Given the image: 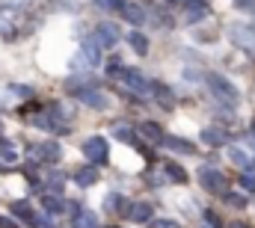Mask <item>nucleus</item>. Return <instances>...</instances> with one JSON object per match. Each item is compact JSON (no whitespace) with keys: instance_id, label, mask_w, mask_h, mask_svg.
<instances>
[{"instance_id":"1","label":"nucleus","mask_w":255,"mask_h":228,"mask_svg":"<svg viewBox=\"0 0 255 228\" xmlns=\"http://www.w3.org/2000/svg\"><path fill=\"white\" fill-rule=\"evenodd\" d=\"M205 83H208V89H211L220 101H226V104H238V89H235V83H229L223 74H208Z\"/></svg>"},{"instance_id":"2","label":"nucleus","mask_w":255,"mask_h":228,"mask_svg":"<svg viewBox=\"0 0 255 228\" xmlns=\"http://www.w3.org/2000/svg\"><path fill=\"white\" fill-rule=\"evenodd\" d=\"M83 157H86L92 166L104 163V160H107V139H104V136H89V139L83 142Z\"/></svg>"},{"instance_id":"3","label":"nucleus","mask_w":255,"mask_h":228,"mask_svg":"<svg viewBox=\"0 0 255 228\" xmlns=\"http://www.w3.org/2000/svg\"><path fill=\"white\" fill-rule=\"evenodd\" d=\"M63 157V148L57 142H39V145H30V160H39V163H57Z\"/></svg>"},{"instance_id":"4","label":"nucleus","mask_w":255,"mask_h":228,"mask_svg":"<svg viewBox=\"0 0 255 228\" xmlns=\"http://www.w3.org/2000/svg\"><path fill=\"white\" fill-rule=\"evenodd\" d=\"M199 184L208 193H226V178H223V172L214 169V166H202L199 169Z\"/></svg>"},{"instance_id":"5","label":"nucleus","mask_w":255,"mask_h":228,"mask_svg":"<svg viewBox=\"0 0 255 228\" xmlns=\"http://www.w3.org/2000/svg\"><path fill=\"white\" fill-rule=\"evenodd\" d=\"M119 80L125 83L128 89H133L136 95H148V86H151V83L145 80L142 71H136V68H122V71H119Z\"/></svg>"},{"instance_id":"6","label":"nucleus","mask_w":255,"mask_h":228,"mask_svg":"<svg viewBox=\"0 0 255 228\" xmlns=\"http://www.w3.org/2000/svg\"><path fill=\"white\" fill-rule=\"evenodd\" d=\"M95 42H98L101 48H116V45H119V30H116V24H98Z\"/></svg>"},{"instance_id":"7","label":"nucleus","mask_w":255,"mask_h":228,"mask_svg":"<svg viewBox=\"0 0 255 228\" xmlns=\"http://www.w3.org/2000/svg\"><path fill=\"white\" fill-rule=\"evenodd\" d=\"M77 98H80L86 107H92V110H107V95H104V92H98L95 86L80 89V92H77Z\"/></svg>"},{"instance_id":"8","label":"nucleus","mask_w":255,"mask_h":228,"mask_svg":"<svg viewBox=\"0 0 255 228\" xmlns=\"http://www.w3.org/2000/svg\"><path fill=\"white\" fill-rule=\"evenodd\" d=\"M232 39H235V45H241V48H247V51H255V30L253 27L235 24V27H232Z\"/></svg>"},{"instance_id":"9","label":"nucleus","mask_w":255,"mask_h":228,"mask_svg":"<svg viewBox=\"0 0 255 228\" xmlns=\"http://www.w3.org/2000/svg\"><path fill=\"white\" fill-rule=\"evenodd\" d=\"M80 62L89 65V68H95V65L101 62V45L86 39V42H83V51H80V57H77V65H80Z\"/></svg>"},{"instance_id":"10","label":"nucleus","mask_w":255,"mask_h":228,"mask_svg":"<svg viewBox=\"0 0 255 228\" xmlns=\"http://www.w3.org/2000/svg\"><path fill=\"white\" fill-rule=\"evenodd\" d=\"M205 15H208V3H205V0H187V6H184V21H187V24L202 21Z\"/></svg>"},{"instance_id":"11","label":"nucleus","mask_w":255,"mask_h":228,"mask_svg":"<svg viewBox=\"0 0 255 228\" xmlns=\"http://www.w3.org/2000/svg\"><path fill=\"white\" fill-rule=\"evenodd\" d=\"M71 214H74V228H98V217L92 211H80L77 205H71Z\"/></svg>"},{"instance_id":"12","label":"nucleus","mask_w":255,"mask_h":228,"mask_svg":"<svg viewBox=\"0 0 255 228\" xmlns=\"http://www.w3.org/2000/svg\"><path fill=\"white\" fill-rule=\"evenodd\" d=\"M160 142H163L169 151H175V154H193V151H196L190 139H181V136H163Z\"/></svg>"},{"instance_id":"13","label":"nucleus","mask_w":255,"mask_h":228,"mask_svg":"<svg viewBox=\"0 0 255 228\" xmlns=\"http://www.w3.org/2000/svg\"><path fill=\"white\" fill-rule=\"evenodd\" d=\"M202 142L205 145H226L229 142V133L223 127H205L202 130Z\"/></svg>"},{"instance_id":"14","label":"nucleus","mask_w":255,"mask_h":228,"mask_svg":"<svg viewBox=\"0 0 255 228\" xmlns=\"http://www.w3.org/2000/svg\"><path fill=\"white\" fill-rule=\"evenodd\" d=\"M104 208H107V214H119V217H128V211H130V205H128L122 196H116V193H110V196H107Z\"/></svg>"},{"instance_id":"15","label":"nucleus","mask_w":255,"mask_h":228,"mask_svg":"<svg viewBox=\"0 0 255 228\" xmlns=\"http://www.w3.org/2000/svg\"><path fill=\"white\" fill-rule=\"evenodd\" d=\"M151 205H145V202H136V205H130V211H128V217L133 220V223H151Z\"/></svg>"},{"instance_id":"16","label":"nucleus","mask_w":255,"mask_h":228,"mask_svg":"<svg viewBox=\"0 0 255 228\" xmlns=\"http://www.w3.org/2000/svg\"><path fill=\"white\" fill-rule=\"evenodd\" d=\"M148 95H154L160 107H172V104H175V101H172V92H169L163 83H151V86H148Z\"/></svg>"},{"instance_id":"17","label":"nucleus","mask_w":255,"mask_h":228,"mask_svg":"<svg viewBox=\"0 0 255 228\" xmlns=\"http://www.w3.org/2000/svg\"><path fill=\"white\" fill-rule=\"evenodd\" d=\"M139 136H145V139H151V142H160V139H163V127H160L157 121H142V124H139Z\"/></svg>"},{"instance_id":"18","label":"nucleus","mask_w":255,"mask_h":228,"mask_svg":"<svg viewBox=\"0 0 255 228\" xmlns=\"http://www.w3.org/2000/svg\"><path fill=\"white\" fill-rule=\"evenodd\" d=\"M42 205H45L48 214H63L65 211V202L60 199V193H45L42 196Z\"/></svg>"},{"instance_id":"19","label":"nucleus","mask_w":255,"mask_h":228,"mask_svg":"<svg viewBox=\"0 0 255 228\" xmlns=\"http://www.w3.org/2000/svg\"><path fill=\"white\" fill-rule=\"evenodd\" d=\"M122 15H125V18L130 21V24H133V27H139V24L145 21V12H142V6H136V3H125Z\"/></svg>"},{"instance_id":"20","label":"nucleus","mask_w":255,"mask_h":228,"mask_svg":"<svg viewBox=\"0 0 255 228\" xmlns=\"http://www.w3.org/2000/svg\"><path fill=\"white\" fill-rule=\"evenodd\" d=\"M98 181V172L95 166H86V169H77L74 172V184H80V187H92Z\"/></svg>"},{"instance_id":"21","label":"nucleus","mask_w":255,"mask_h":228,"mask_svg":"<svg viewBox=\"0 0 255 228\" xmlns=\"http://www.w3.org/2000/svg\"><path fill=\"white\" fill-rule=\"evenodd\" d=\"M163 172H166V181H175V184H184L187 181V172L181 169L178 163H163Z\"/></svg>"},{"instance_id":"22","label":"nucleus","mask_w":255,"mask_h":228,"mask_svg":"<svg viewBox=\"0 0 255 228\" xmlns=\"http://www.w3.org/2000/svg\"><path fill=\"white\" fill-rule=\"evenodd\" d=\"M128 42H130V48H133L136 54H148V39H145L142 33H130Z\"/></svg>"},{"instance_id":"23","label":"nucleus","mask_w":255,"mask_h":228,"mask_svg":"<svg viewBox=\"0 0 255 228\" xmlns=\"http://www.w3.org/2000/svg\"><path fill=\"white\" fill-rule=\"evenodd\" d=\"M12 214H15V217H24V223H27V226H30V223H33V217H36V214L30 211V205H27V202H15V205H12Z\"/></svg>"},{"instance_id":"24","label":"nucleus","mask_w":255,"mask_h":228,"mask_svg":"<svg viewBox=\"0 0 255 228\" xmlns=\"http://www.w3.org/2000/svg\"><path fill=\"white\" fill-rule=\"evenodd\" d=\"M63 175H60V172H48V175H45V184H48V190H51V193H60V190H63Z\"/></svg>"},{"instance_id":"25","label":"nucleus","mask_w":255,"mask_h":228,"mask_svg":"<svg viewBox=\"0 0 255 228\" xmlns=\"http://www.w3.org/2000/svg\"><path fill=\"white\" fill-rule=\"evenodd\" d=\"M0 157H3L6 163H15V160H18V151L12 148V142H6V139H0Z\"/></svg>"},{"instance_id":"26","label":"nucleus","mask_w":255,"mask_h":228,"mask_svg":"<svg viewBox=\"0 0 255 228\" xmlns=\"http://www.w3.org/2000/svg\"><path fill=\"white\" fill-rule=\"evenodd\" d=\"M229 160H232L235 166H241V169H247V166H250V157H247L241 148H232V151H229Z\"/></svg>"},{"instance_id":"27","label":"nucleus","mask_w":255,"mask_h":228,"mask_svg":"<svg viewBox=\"0 0 255 228\" xmlns=\"http://www.w3.org/2000/svg\"><path fill=\"white\" fill-rule=\"evenodd\" d=\"M113 133H116V139H125V142L133 139V133H130V127H128V124H119V127L113 124Z\"/></svg>"},{"instance_id":"28","label":"nucleus","mask_w":255,"mask_h":228,"mask_svg":"<svg viewBox=\"0 0 255 228\" xmlns=\"http://www.w3.org/2000/svg\"><path fill=\"white\" fill-rule=\"evenodd\" d=\"M241 184H244V187H247V190L253 193V190H255V175H250V172H244V175H241Z\"/></svg>"},{"instance_id":"29","label":"nucleus","mask_w":255,"mask_h":228,"mask_svg":"<svg viewBox=\"0 0 255 228\" xmlns=\"http://www.w3.org/2000/svg\"><path fill=\"white\" fill-rule=\"evenodd\" d=\"M151 228H178V223H172V220H154Z\"/></svg>"},{"instance_id":"30","label":"nucleus","mask_w":255,"mask_h":228,"mask_svg":"<svg viewBox=\"0 0 255 228\" xmlns=\"http://www.w3.org/2000/svg\"><path fill=\"white\" fill-rule=\"evenodd\" d=\"M205 220H208V226H211V228H220V226H223V223H220V217H217V214H211V211L205 214Z\"/></svg>"},{"instance_id":"31","label":"nucleus","mask_w":255,"mask_h":228,"mask_svg":"<svg viewBox=\"0 0 255 228\" xmlns=\"http://www.w3.org/2000/svg\"><path fill=\"white\" fill-rule=\"evenodd\" d=\"M125 3H128V0H107V9H119V12H122V9H125Z\"/></svg>"},{"instance_id":"32","label":"nucleus","mask_w":255,"mask_h":228,"mask_svg":"<svg viewBox=\"0 0 255 228\" xmlns=\"http://www.w3.org/2000/svg\"><path fill=\"white\" fill-rule=\"evenodd\" d=\"M238 9H255V0H235Z\"/></svg>"},{"instance_id":"33","label":"nucleus","mask_w":255,"mask_h":228,"mask_svg":"<svg viewBox=\"0 0 255 228\" xmlns=\"http://www.w3.org/2000/svg\"><path fill=\"white\" fill-rule=\"evenodd\" d=\"M0 228H18V223H12L9 217H0Z\"/></svg>"},{"instance_id":"34","label":"nucleus","mask_w":255,"mask_h":228,"mask_svg":"<svg viewBox=\"0 0 255 228\" xmlns=\"http://www.w3.org/2000/svg\"><path fill=\"white\" fill-rule=\"evenodd\" d=\"M232 228H247V226H232Z\"/></svg>"},{"instance_id":"35","label":"nucleus","mask_w":255,"mask_h":228,"mask_svg":"<svg viewBox=\"0 0 255 228\" xmlns=\"http://www.w3.org/2000/svg\"><path fill=\"white\" fill-rule=\"evenodd\" d=\"M253 130H255V118H253Z\"/></svg>"},{"instance_id":"36","label":"nucleus","mask_w":255,"mask_h":228,"mask_svg":"<svg viewBox=\"0 0 255 228\" xmlns=\"http://www.w3.org/2000/svg\"><path fill=\"white\" fill-rule=\"evenodd\" d=\"M253 30H255V27H253Z\"/></svg>"}]
</instances>
